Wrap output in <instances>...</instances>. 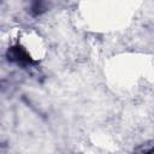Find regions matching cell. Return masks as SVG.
I'll return each mask as SVG.
<instances>
[{"mask_svg": "<svg viewBox=\"0 0 154 154\" xmlns=\"http://www.w3.org/2000/svg\"><path fill=\"white\" fill-rule=\"evenodd\" d=\"M10 57H11V60L17 61L18 64H19V63H20V64H25V63H29V61H30V57H29L24 51H22L19 47L12 48Z\"/></svg>", "mask_w": 154, "mask_h": 154, "instance_id": "6da1fadb", "label": "cell"}, {"mask_svg": "<svg viewBox=\"0 0 154 154\" xmlns=\"http://www.w3.org/2000/svg\"><path fill=\"white\" fill-rule=\"evenodd\" d=\"M32 10L35 13H40L41 10H43V0H35V5H32Z\"/></svg>", "mask_w": 154, "mask_h": 154, "instance_id": "7a4b0ae2", "label": "cell"}]
</instances>
